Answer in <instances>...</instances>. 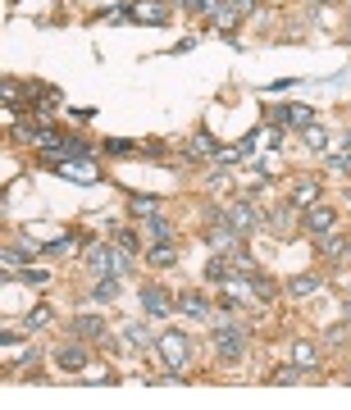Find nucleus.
Masks as SVG:
<instances>
[{
  "instance_id": "nucleus-1",
  "label": "nucleus",
  "mask_w": 351,
  "mask_h": 410,
  "mask_svg": "<svg viewBox=\"0 0 351 410\" xmlns=\"http://www.w3.org/2000/svg\"><path fill=\"white\" fill-rule=\"evenodd\" d=\"M155 347H160V360L169 365V374H183V365H192V337L183 328H160Z\"/></svg>"
},
{
  "instance_id": "nucleus-2",
  "label": "nucleus",
  "mask_w": 351,
  "mask_h": 410,
  "mask_svg": "<svg viewBox=\"0 0 351 410\" xmlns=\"http://www.w3.org/2000/svg\"><path fill=\"white\" fill-rule=\"evenodd\" d=\"M142 310L151 319H169L173 310H178V297H173L169 287H160V282H146L142 287Z\"/></svg>"
},
{
  "instance_id": "nucleus-3",
  "label": "nucleus",
  "mask_w": 351,
  "mask_h": 410,
  "mask_svg": "<svg viewBox=\"0 0 351 410\" xmlns=\"http://www.w3.org/2000/svg\"><path fill=\"white\" fill-rule=\"evenodd\" d=\"M214 351H219L223 365H228V360H242V351H247V328H242V324L214 328Z\"/></svg>"
},
{
  "instance_id": "nucleus-4",
  "label": "nucleus",
  "mask_w": 351,
  "mask_h": 410,
  "mask_svg": "<svg viewBox=\"0 0 351 410\" xmlns=\"http://www.w3.org/2000/svg\"><path fill=\"white\" fill-rule=\"evenodd\" d=\"M223 214H228V223H233V228L242 232V237H251V232H260V219H265V214L256 210V201H233V205H228V210H223Z\"/></svg>"
},
{
  "instance_id": "nucleus-5",
  "label": "nucleus",
  "mask_w": 351,
  "mask_h": 410,
  "mask_svg": "<svg viewBox=\"0 0 351 410\" xmlns=\"http://www.w3.org/2000/svg\"><path fill=\"white\" fill-rule=\"evenodd\" d=\"M269 123H274V128H283V123L310 128V123H315V110H310V105H274V110H269Z\"/></svg>"
},
{
  "instance_id": "nucleus-6",
  "label": "nucleus",
  "mask_w": 351,
  "mask_h": 410,
  "mask_svg": "<svg viewBox=\"0 0 351 410\" xmlns=\"http://www.w3.org/2000/svg\"><path fill=\"white\" fill-rule=\"evenodd\" d=\"M338 228V214L328 210V205H310L306 210V232L310 237H324V232H333Z\"/></svg>"
},
{
  "instance_id": "nucleus-7",
  "label": "nucleus",
  "mask_w": 351,
  "mask_h": 410,
  "mask_svg": "<svg viewBox=\"0 0 351 410\" xmlns=\"http://www.w3.org/2000/svg\"><path fill=\"white\" fill-rule=\"evenodd\" d=\"M55 169L64 173V178H82V182H96L101 178V164L87 155V160H55Z\"/></svg>"
},
{
  "instance_id": "nucleus-8",
  "label": "nucleus",
  "mask_w": 351,
  "mask_h": 410,
  "mask_svg": "<svg viewBox=\"0 0 351 410\" xmlns=\"http://www.w3.org/2000/svg\"><path fill=\"white\" fill-rule=\"evenodd\" d=\"M128 18H137V23H164L169 5L164 0H137V5H128Z\"/></svg>"
},
{
  "instance_id": "nucleus-9",
  "label": "nucleus",
  "mask_w": 351,
  "mask_h": 410,
  "mask_svg": "<svg viewBox=\"0 0 351 410\" xmlns=\"http://www.w3.org/2000/svg\"><path fill=\"white\" fill-rule=\"evenodd\" d=\"M114 251H119V247H114ZM114 251H110V247H87V269H92L96 278L114 273Z\"/></svg>"
},
{
  "instance_id": "nucleus-10",
  "label": "nucleus",
  "mask_w": 351,
  "mask_h": 410,
  "mask_svg": "<svg viewBox=\"0 0 351 410\" xmlns=\"http://www.w3.org/2000/svg\"><path fill=\"white\" fill-rule=\"evenodd\" d=\"M292 205H301V210L319 205V178H297L292 182Z\"/></svg>"
},
{
  "instance_id": "nucleus-11",
  "label": "nucleus",
  "mask_w": 351,
  "mask_h": 410,
  "mask_svg": "<svg viewBox=\"0 0 351 410\" xmlns=\"http://www.w3.org/2000/svg\"><path fill=\"white\" fill-rule=\"evenodd\" d=\"M178 310H183L187 319H206V315H210L206 292H178Z\"/></svg>"
},
{
  "instance_id": "nucleus-12",
  "label": "nucleus",
  "mask_w": 351,
  "mask_h": 410,
  "mask_svg": "<svg viewBox=\"0 0 351 410\" xmlns=\"http://www.w3.org/2000/svg\"><path fill=\"white\" fill-rule=\"evenodd\" d=\"M73 337H82V342H101L105 337V324L96 315H78L73 319Z\"/></svg>"
},
{
  "instance_id": "nucleus-13",
  "label": "nucleus",
  "mask_w": 351,
  "mask_h": 410,
  "mask_svg": "<svg viewBox=\"0 0 351 410\" xmlns=\"http://www.w3.org/2000/svg\"><path fill=\"white\" fill-rule=\"evenodd\" d=\"M319 287H324V278H319V273H297V278H288V292H292V297H315Z\"/></svg>"
},
{
  "instance_id": "nucleus-14",
  "label": "nucleus",
  "mask_w": 351,
  "mask_h": 410,
  "mask_svg": "<svg viewBox=\"0 0 351 410\" xmlns=\"http://www.w3.org/2000/svg\"><path fill=\"white\" fill-rule=\"evenodd\" d=\"M55 360H60V369H69V374H82V369H87V347L73 342V347H64Z\"/></svg>"
},
{
  "instance_id": "nucleus-15",
  "label": "nucleus",
  "mask_w": 351,
  "mask_h": 410,
  "mask_svg": "<svg viewBox=\"0 0 351 410\" xmlns=\"http://www.w3.org/2000/svg\"><path fill=\"white\" fill-rule=\"evenodd\" d=\"M292 360L310 374V369L319 365V347H315V342H292Z\"/></svg>"
},
{
  "instance_id": "nucleus-16",
  "label": "nucleus",
  "mask_w": 351,
  "mask_h": 410,
  "mask_svg": "<svg viewBox=\"0 0 351 410\" xmlns=\"http://www.w3.org/2000/svg\"><path fill=\"white\" fill-rule=\"evenodd\" d=\"M146 260H151V269H169L173 260H178V251H173V242H155V247L146 251Z\"/></svg>"
},
{
  "instance_id": "nucleus-17",
  "label": "nucleus",
  "mask_w": 351,
  "mask_h": 410,
  "mask_svg": "<svg viewBox=\"0 0 351 410\" xmlns=\"http://www.w3.org/2000/svg\"><path fill=\"white\" fill-rule=\"evenodd\" d=\"M146 232H151L155 242H173V223L164 219L160 210H151V214H146Z\"/></svg>"
},
{
  "instance_id": "nucleus-18",
  "label": "nucleus",
  "mask_w": 351,
  "mask_h": 410,
  "mask_svg": "<svg viewBox=\"0 0 351 410\" xmlns=\"http://www.w3.org/2000/svg\"><path fill=\"white\" fill-rule=\"evenodd\" d=\"M247 282H251V292H256L260 301H274V297H278V282H274V278H265V273H256V269L247 273Z\"/></svg>"
},
{
  "instance_id": "nucleus-19",
  "label": "nucleus",
  "mask_w": 351,
  "mask_h": 410,
  "mask_svg": "<svg viewBox=\"0 0 351 410\" xmlns=\"http://www.w3.org/2000/svg\"><path fill=\"white\" fill-rule=\"evenodd\" d=\"M233 273H238V269H233V256H214L206 265V278H214V282H228Z\"/></svg>"
},
{
  "instance_id": "nucleus-20",
  "label": "nucleus",
  "mask_w": 351,
  "mask_h": 410,
  "mask_svg": "<svg viewBox=\"0 0 351 410\" xmlns=\"http://www.w3.org/2000/svg\"><path fill=\"white\" fill-rule=\"evenodd\" d=\"M301 378H306V369H301L297 360H292V365H283V369H274V374H269V383H278V387H292V383H301Z\"/></svg>"
},
{
  "instance_id": "nucleus-21",
  "label": "nucleus",
  "mask_w": 351,
  "mask_h": 410,
  "mask_svg": "<svg viewBox=\"0 0 351 410\" xmlns=\"http://www.w3.org/2000/svg\"><path fill=\"white\" fill-rule=\"evenodd\" d=\"M92 297H96V301H114V297H119V278H114V273H105V278H96Z\"/></svg>"
},
{
  "instance_id": "nucleus-22",
  "label": "nucleus",
  "mask_w": 351,
  "mask_h": 410,
  "mask_svg": "<svg viewBox=\"0 0 351 410\" xmlns=\"http://www.w3.org/2000/svg\"><path fill=\"white\" fill-rule=\"evenodd\" d=\"M46 324H55V310H51V306H37L32 315L23 319V328H27V333H37V328H46Z\"/></svg>"
},
{
  "instance_id": "nucleus-23",
  "label": "nucleus",
  "mask_w": 351,
  "mask_h": 410,
  "mask_svg": "<svg viewBox=\"0 0 351 410\" xmlns=\"http://www.w3.org/2000/svg\"><path fill=\"white\" fill-rule=\"evenodd\" d=\"M297 214H301V205H292V201H288V205H283V210L274 214V228H278V232H292V228H297Z\"/></svg>"
},
{
  "instance_id": "nucleus-24",
  "label": "nucleus",
  "mask_w": 351,
  "mask_h": 410,
  "mask_svg": "<svg viewBox=\"0 0 351 410\" xmlns=\"http://www.w3.org/2000/svg\"><path fill=\"white\" fill-rule=\"evenodd\" d=\"M37 146H42L46 155H64V137L55 132V128H51V132H37Z\"/></svg>"
},
{
  "instance_id": "nucleus-25",
  "label": "nucleus",
  "mask_w": 351,
  "mask_h": 410,
  "mask_svg": "<svg viewBox=\"0 0 351 410\" xmlns=\"http://www.w3.org/2000/svg\"><path fill=\"white\" fill-rule=\"evenodd\" d=\"M324 169H328V173H343V178H351V151H343V155H324Z\"/></svg>"
},
{
  "instance_id": "nucleus-26",
  "label": "nucleus",
  "mask_w": 351,
  "mask_h": 410,
  "mask_svg": "<svg viewBox=\"0 0 351 410\" xmlns=\"http://www.w3.org/2000/svg\"><path fill=\"white\" fill-rule=\"evenodd\" d=\"M114 247H123L128 256H137V251H142V242H137V232H128V228H114Z\"/></svg>"
},
{
  "instance_id": "nucleus-27",
  "label": "nucleus",
  "mask_w": 351,
  "mask_h": 410,
  "mask_svg": "<svg viewBox=\"0 0 351 410\" xmlns=\"http://www.w3.org/2000/svg\"><path fill=\"white\" fill-rule=\"evenodd\" d=\"M319 251H324V256H338L343 260V251H347V242L338 237V232H324V237H319Z\"/></svg>"
},
{
  "instance_id": "nucleus-28",
  "label": "nucleus",
  "mask_w": 351,
  "mask_h": 410,
  "mask_svg": "<svg viewBox=\"0 0 351 410\" xmlns=\"http://www.w3.org/2000/svg\"><path fill=\"white\" fill-rule=\"evenodd\" d=\"M306 132V142H310V151H328V132L319 128V123H310V128H301Z\"/></svg>"
},
{
  "instance_id": "nucleus-29",
  "label": "nucleus",
  "mask_w": 351,
  "mask_h": 410,
  "mask_svg": "<svg viewBox=\"0 0 351 410\" xmlns=\"http://www.w3.org/2000/svg\"><path fill=\"white\" fill-rule=\"evenodd\" d=\"M192 155H214V137L197 132V137H192Z\"/></svg>"
},
{
  "instance_id": "nucleus-30",
  "label": "nucleus",
  "mask_w": 351,
  "mask_h": 410,
  "mask_svg": "<svg viewBox=\"0 0 351 410\" xmlns=\"http://www.w3.org/2000/svg\"><path fill=\"white\" fill-rule=\"evenodd\" d=\"M123 337H128L133 347H146V342H151V333H146L142 324H123Z\"/></svg>"
},
{
  "instance_id": "nucleus-31",
  "label": "nucleus",
  "mask_w": 351,
  "mask_h": 410,
  "mask_svg": "<svg viewBox=\"0 0 351 410\" xmlns=\"http://www.w3.org/2000/svg\"><path fill=\"white\" fill-rule=\"evenodd\" d=\"M238 9H233V5H223V9H214V23H219V27H238Z\"/></svg>"
},
{
  "instance_id": "nucleus-32",
  "label": "nucleus",
  "mask_w": 351,
  "mask_h": 410,
  "mask_svg": "<svg viewBox=\"0 0 351 410\" xmlns=\"http://www.w3.org/2000/svg\"><path fill=\"white\" fill-rule=\"evenodd\" d=\"M101 151H105V155H128L133 142H123V137H110V142H101Z\"/></svg>"
},
{
  "instance_id": "nucleus-33",
  "label": "nucleus",
  "mask_w": 351,
  "mask_h": 410,
  "mask_svg": "<svg viewBox=\"0 0 351 410\" xmlns=\"http://www.w3.org/2000/svg\"><path fill=\"white\" fill-rule=\"evenodd\" d=\"M133 210H137V214H151L155 201H151V197H133Z\"/></svg>"
},
{
  "instance_id": "nucleus-34",
  "label": "nucleus",
  "mask_w": 351,
  "mask_h": 410,
  "mask_svg": "<svg viewBox=\"0 0 351 410\" xmlns=\"http://www.w3.org/2000/svg\"><path fill=\"white\" fill-rule=\"evenodd\" d=\"M260 137H265V146H269V151H274V146L283 142V128H265V132H260Z\"/></svg>"
},
{
  "instance_id": "nucleus-35",
  "label": "nucleus",
  "mask_w": 351,
  "mask_h": 410,
  "mask_svg": "<svg viewBox=\"0 0 351 410\" xmlns=\"http://www.w3.org/2000/svg\"><path fill=\"white\" fill-rule=\"evenodd\" d=\"M228 5L238 9V14H247V9H251V0H228Z\"/></svg>"
},
{
  "instance_id": "nucleus-36",
  "label": "nucleus",
  "mask_w": 351,
  "mask_h": 410,
  "mask_svg": "<svg viewBox=\"0 0 351 410\" xmlns=\"http://www.w3.org/2000/svg\"><path fill=\"white\" fill-rule=\"evenodd\" d=\"M343 151H351V128H347V137H343Z\"/></svg>"
},
{
  "instance_id": "nucleus-37",
  "label": "nucleus",
  "mask_w": 351,
  "mask_h": 410,
  "mask_svg": "<svg viewBox=\"0 0 351 410\" xmlns=\"http://www.w3.org/2000/svg\"><path fill=\"white\" fill-rule=\"evenodd\" d=\"M343 319H351V301H343Z\"/></svg>"
},
{
  "instance_id": "nucleus-38",
  "label": "nucleus",
  "mask_w": 351,
  "mask_h": 410,
  "mask_svg": "<svg viewBox=\"0 0 351 410\" xmlns=\"http://www.w3.org/2000/svg\"><path fill=\"white\" fill-rule=\"evenodd\" d=\"M343 260H351V247H347V251H343Z\"/></svg>"
},
{
  "instance_id": "nucleus-39",
  "label": "nucleus",
  "mask_w": 351,
  "mask_h": 410,
  "mask_svg": "<svg viewBox=\"0 0 351 410\" xmlns=\"http://www.w3.org/2000/svg\"><path fill=\"white\" fill-rule=\"evenodd\" d=\"M315 5H328V0H315Z\"/></svg>"
},
{
  "instance_id": "nucleus-40",
  "label": "nucleus",
  "mask_w": 351,
  "mask_h": 410,
  "mask_svg": "<svg viewBox=\"0 0 351 410\" xmlns=\"http://www.w3.org/2000/svg\"><path fill=\"white\" fill-rule=\"evenodd\" d=\"M347 201H351V187H347Z\"/></svg>"
}]
</instances>
